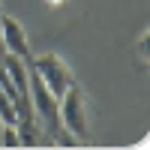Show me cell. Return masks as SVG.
Listing matches in <instances>:
<instances>
[{
  "instance_id": "cell-5",
  "label": "cell",
  "mask_w": 150,
  "mask_h": 150,
  "mask_svg": "<svg viewBox=\"0 0 150 150\" xmlns=\"http://www.w3.org/2000/svg\"><path fill=\"white\" fill-rule=\"evenodd\" d=\"M0 120L9 123V126H15V123H18V102L3 90V87H0Z\"/></svg>"
},
{
  "instance_id": "cell-10",
  "label": "cell",
  "mask_w": 150,
  "mask_h": 150,
  "mask_svg": "<svg viewBox=\"0 0 150 150\" xmlns=\"http://www.w3.org/2000/svg\"><path fill=\"white\" fill-rule=\"evenodd\" d=\"M0 9H3V0H0Z\"/></svg>"
},
{
  "instance_id": "cell-7",
  "label": "cell",
  "mask_w": 150,
  "mask_h": 150,
  "mask_svg": "<svg viewBox=\"0 0 150 150\" xmlns=\"http://www.w3.org/2000/svg\"><path fill=\"white\" fill-rule=\"evenodd\" d=\"M147 42H150V30H144L141 36H138V42H135V51H138V60H150V54H147Z\"/></svg>"
},
{
  "instance_id": "cell-6",
  "label": "cell",
  "mask_w": 150,
  "mask_h": 150,
  "mask_svg": "<svg viewBox=\"0 0 150 150\" xmlns=\"http://www.w3.org/2000/svg\"><path fill=\"white\" fill-rule=\"evenodd\" d=\"M0 147H18V132H15V126H6L0 129Z\"/></svg>"
},
{
  "instance_id": "cell-1",
  "label": "cell",
  "mask_w": 150,
  "mask_h": 150,
  "mask_svg": "<svg viewBox=\"0 0 150 150\" xmlns=\"http://www.w3.org/2000/svg\"><path fill=\"white\" fill-rule=\"evenodd\" d=\"M60 108V126H63L75 141H87L90 132V114H87V96L78 84H72L69 90L57 99Z\"/></svg>"
},
{
  "instance_id": "cell-3",
  "label": "cell",
  "mask_w": 150,
  "mask_h": 150,
  "mask_svg": "<svg viewBox=\"0 0 150 150\" xmlns=\"http://www.w3.org/2000/svg\"><path fill=\"white\" fill-rule=\"evenodd\" d=\"M27 66L33 69V75H36V78H39V81H42V84H45L54 96H63L69 87L75 84L72 69L66 66V60H63V57H57V54L30 57V60H27Z\"/></svg>"
},
{
  "instance_id": "cell-8",
  "label": "cell",
  "mask_w": 150,
  "mask_h": 150,
  "mask_svg": "<svg viewBox=\"0 0 150 150\" xmlns=\"http://www.w3.org/2000/svg\"><path fill=\"white\" fill-rule=\"evenodd\" d=\"M6 57V45H3V33H0V60Z\"/></svg>"
},
{
  "instance_id": "cell-4",
  "label": "cell",
  "mask_w": 150,
  "mask_h": 150,
  "mask_svg": "<svg viewBox=\"0 0 150 150\" xmlns=\"http://www.w3.org/2000/svg\"><path fill=\"white\" fill-rule=\"evenodd\" d=\"M0 33H3V45H6V54H15L21 60H30V39H27V30L15 15H0Z\"/></svg>"
},
{
  "instance_id": "cell-9",
  "label": "cell",
  "mask_w": 150,
  "mask_h": 150,
  "mask_svg": "<svg viewBox=\"0 0 150 150\" xmlns=\"http://www.w3.org/2000/svg\"><path fill=\"white\" fill-rule=\"evenodd\" d=\"M48 3H63V0H48Z\"/></svg>"
},
{
  "instance_id": "cell-2",
  "label": "cell",
  "mask_w": 150,
  "mask_h": 150,
  "mask_svg": "<svg viewBox=\"0 0 150 150\" xmlns=\"http://www.w3.org/2000/svg\"><path fill=\"white\" fill-rule=\"evenodd\" d=\"M57 99L48 87L36 78V75H30V111L36 123L51 135V138H57L60 132H63V126H60V108H57Z\"/></svg>"
}]
</instances>
